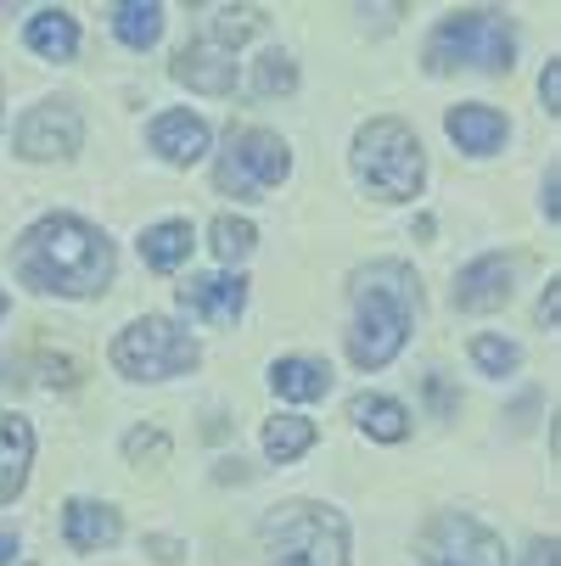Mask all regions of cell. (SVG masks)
I'll return each mask as SVG.
<instances>
[{
    "mask_svg": "<svg viewBox=\"0 0 561 566\" xmlns=\"http://www.w3.org/2000/svg\"><path fill=\"white\" fill-rule=\"evenodd\" d=\"M12 270L23 275V286L51 297H96L113 281V241L91 219L51 213L18 235Z\"/></svg>",
    "mask_w": 561,
    "mask_h": 566,
    "instance_id": "cell-1",
    "label": "cell"
},
{
    "mask_svg": "<svg viewBox=\"0 0 561 566\" xmlns=\"http://www.w3.org/2000/svg\"><path fill=\"white\" fill-rule=\"evenodd\" d=\"M349 297H354L349 359H354L360 370H382V365H393L398 348L411 343L416 308H422L416 275H411L405 264H371V270H354Z\"/></svg>",
    "mask_w": 561,
    "mask_h": 566,
    "instance_id": "cell-2",
    "label": "cell"
},
{
    "mask_svg": "<svg viewBox=\"0 0 561 566\" xmlns=\"http://www.w3.org/2000/svg\"><path fill=\"white\" fill-rule=\"evenodd\" d=\"M511 56H517V34L506 23V12H449L433 40H427V67L433 73H511Z\"/></svg>",
    "mask_w": 561,
    "mask_h": 566,
    "instance_id": "cell-3",
    "label": "cell"
},
{
    "mask_svg": "<svg viewBox=\"0 0 561 566\" xmlns=\"http://www.w3.org/2000/svg\"><path fill=\"white\" fill-rule=\"evenodd\" d=\"M264 549L276 566H349V522L332 505L292 500L264 516Z\"/></svg>",
    "mask_w": 561,
    "mask_h": 566,
    "instance_id": "cell-4",
    "label": "cell"
},
{
    "mask_svg": "<svg viewBox=\"0 0 561 566\" xmlns=\"http://www.w3.org/2000/svg\"><path fill=\"white\" fill-rule=\"evenodd\" d=\"M354 175L382 197V202H411L427 180V157L422 140L398 124V118H371L354 135Z\"/></svg>",
    "mask_w": 561,
    "mask_h": 566,
    "instance_id": "cell-5",
    "label": "cell"
},
{
    "mask_svg": "<svg viewBox=\"0 0 561 566\" xmlns=\"http://www.w3.org/2000/svg\"><path fill=\"white\" fill-rule=\"evenodd\" d=\"M202 348L191 332H180L175 319H129V326L113 337V365L129 376V381H169V376H186L197 370Z\"/></svg>",
    "mask_w": 561,
    "mask_h": 566,
    "instance_id": "cell-6",
    "label": "cell"
},
{
    "mask_svg": "<svg viewBox=\"0 0 561 566\" xmlns=\"http://www.w3.org/2000/svg\"><path fill=\"white\" fill-rule=\"evenodd\" d=\"M292 175V151L270 129H230V146L219 157V191L230 197H259Z\"/></svg>",
    "mask_w": 561,
    "mask_h": 566,
    "instance_id": "cell-7",
    "label": "cell"
},
{
    "mask_svg": "<svg viewBox=\"0 0 561 566\" xmlns=\"http://www.w3.org/2000/svg\"><path fill=\"white\" fill-rule=\"evenodd\" d=\"M416 566H506V544H500L484 522H477V516L444 511V516H433V527L422 533Z\"/></svg>",
    "mask_w": 561,
    "mask_h": 566,
    "instance_id": "cell-8",
    "label": "cell"
},
{
    "mask_svg": "<svg viewBox=\"0 0 561 566\" xmlns=\"http://www.w3.org/2000/svg\"><path fill=\"white\" fill-rule=\"evenodd\" d=\"M79 140H85V118L73 102H40L18 124V157H29V164H62L79 151Z\"/></svg>",
    "mask_w": 561,
    "mask_h": 566,
    "instance_id": "cell-9",
    "label": "cell"
},
{
    "mask_svg": "<svg viewBox=\"0 0 561 566\" xmlns=\"http://www.w3.org/2000/svg\"><path fill=\"white\" fill-rule=\"evenodd\" d=\"M511 281H517V264H511V259H500V253L471 259V264L460 270V281H455V308H466V314H495V308L511 303V292H517Z\"/></svg>",
    "mask_w": 561,
    "mask_h": 566,
    "instance_id": "cell-10",
    "label": "cell"
},
{
    "mask_svg": "<svg viewBox=\"0 0 561 566\" xmlns=\"http://www.w3.org/2000/svg\"><path fill=\"white\" fill-rule=\"evenodd\" d=\"M180 308L202 314L208 326H236V314L248 308V281L242 275H191L180 286Z\"/></svg>",
    "mask_w": 561,
    "mask_h": 566,
    "instance_id": "cell-11",
    "label": "cell"
},
{
    "mask_svg": "<svg viewBox=\"0 0 561 566\" xmlns=\"http://www.w3.org/2000/svg\"><path fill=\"white\" fill-rule=\"evenodd\" d=\"M175 78L202 96H230L236 91V51L214 45V40H191L180 56H175Z\"/></svg>",
    "mask_w": 561,
    "mask_h": 566,
    "instance_id": "cell-12",
    "label": "cell"
},
{
    "mask_svg": "<svg viewBox=\"0 0 561 566\" xmlns=\"http://www.w3.org/2000/svg\"><path fill=\"white\" fill-rule=\"evenodd\" d=\"M152 151H164V164L191 169L208 157V124L197 113H164L152 118Z\"/></svg>",
    "mask_w": 561,
    "mask_h": 566,
    "instance_id": "cell-13",
    "label": "cell"
},
{
    "mask_svg": "<svg viewBox=\"0 0 561 566\" xmlns=\"http://www.w3.org/2000/svg\"><path fill=\"white\" fill-rule=\"evenodd\" d=\"M34 465V427L12 410H0V505H12Z\"/></svg>",
    "mask_w": 561,
    "mask_h": 566,
    "instance_id": "cell-14",
    "label": "cell"
},
{
    "mask_svg": "<svg viewBox=\"0 0 561 566\" xmlns=\"http://www.w3.org/2000/svg\"><path fill=\"white\" fill-rule=\"evenodd\" d=\"M118 533H124V516L113 505H96V500L62 505V538L73 549H107V544H118Z\"/></svg>",
    "mask_w": 561,
    "mask_h": 566,
    "instance_id": "cell-15",
    "label": "cell"
},
{
    "mask_svg": "<svg viewBox=\"0 0 561 566\" xmlns=\"http://www.w3.org/2000/svg\"><path fill=\"white\" fill-rule=\"evenodd\" d=\"M444 129L460 140V151H477V157H489V151L506 146V113H500V107H484V102H460V107H449Z\"/></svg>",
    "mask_w": 561,
    "mask_h": 566,
    "instance_id": "cell-16",
    "label": "cell"
},
{
    "mask_svg": "<svg viewBox=\"0 0 561 566\" xmlns=\"http://www.w3.org/2000/svg\"><path fill=\"white\" fill-rule=\"evenodd\" d=\"M349 416L360 421V432L365 438H376V443H405L411 438V410L398 398H382V392H360L354 403H349Z\"/></svg>",
    "mask_w": 561,
    "mask_h": 566,
    "instance_id": "cell-17",
    "label": "cell"
},
{
    "mask_svg": "<svg viewBox=\"0 0 561 566\" xmlns=\"http://www.w3.org/2000/svg\"><path fill=\"white\" fill-rule=\"evenodd\" d=\"M270 387H276L281 398H292V403H309V398H320V392L332 387V370L320 365V359L287 354V359H276V370H270Z\"/></svg>",
    "mask_w": 561,
    "mask_h": 566,
    "instance_id": "cell-18",
    "label": "cell"
},
{
    "mask_svg": "<svg viewBox=\"0 0 561 566\" xmlns=\"http://www.w3.org/2000/svg\"><path fill=\"white\" fill-rule=\"evenodd\" d=\"M29 51L34 56H45V62H67L73 51H79V23H73V12H34L29 18Z\"/></svg>",
    "mask_w": 561,
    "mask_h": 566,
    "instance_id": "cell-19",
    "label": "cell"
},
{
    "mask_svg": "<svg viewBox=\"0 0 561 566\" xmlns=\"http://www.w3.org/2000/svg\"><path fill=\"white\" fill-rule=\"evenodd\" d=\"M191 224L186 219H164V224H152L146 235H141V259L152 264V270H180L186 259H191Z\"/></svg>",
    "mask_w": 561,
    "mask_h": 566,
    "instance_id": "cell-20",
    "label": "cell"
},
{
    "mask_svg": "<svg viewBox=\"0 0 561 566\" xmlns=\"http://www.w3.org/2000/svg\"><path fill=\"white\" fill-rule=\"evenodd\" d=\"M113 34H118L129 51L157 45V34H164V7H152V0H129V7H113Z\"/></svg>",
    "mask_w": 561,
    "mask_h": 566,
    "instance_id": "cell-21",
    "label": "cell"
},
{
    "mask_svg": "<svg viewBox=\"0 0 561 566\" xmlns=\"http://www.w3.org/2000/svg\"><path fill=\"white\" fill-rule=\"evenodd\" d=\"M314 449V421H303V416H276V421H264V454L270 460H298V454H309Z\"/></svg>",
    "mask_w": 561,
    "mask_h": 566,
    "instance_id": "cell-22",
    "label": "cell"
},
{
    "mask_svg": "<svg viewBox=\"0 0 561 566\" xmlns=\"http://www.w3.org/2000/svg\"><path fill=\"white\" fill-rule=\"evenodd\" d=\"M259 29H264V12H259V7H219L202 40H214V45L236 51V45H242V40H253Z\"/></svg>",
    "mask_w": 561,
    "mask_h": 566,
    "instance_id": "cell-23",
    "label": "cell"
},
{
    "mask_svg": "<svg viewBox=\"0 0 561 566\" xmlns=\"http://www.w3.org/2000/svg\"><path fill=\"white\" fill-rule=\"evenodd\" d=\"M208 235H214V253H219L225 264H242V259L259 248V230H253V219H236V213H219Z\"/></svg>",
    "mask_w": 561,
    "mask_h": 566,
    "instance_id": "cell-24",
    "label": "cell"
},
{
    "mask_svg": "<svg viewBox=\"0 0 561 566\" xmlns=\"http://www.w3.org/2000/svg\"><path fill=\"white\" fill-rule=\"evenodd\" d=\"M248 91L253 96H292L298 91V62L287 56V51H270L264 62H253V78H248Z\"/></svg>",
    "mask_w": 561,
    "mask_h": 566,
    "instance_id": "cell-25",
    "label": "cell"
},
{
    "mask_svg": "<svg viewBox=\"0 0 561 566\" xmlns=\"http://www.w3.org/2000/svg\"><path fill=\"white\" fill-rule=\"evenodd\" d=\"M471 365L484 370V376H511L517 365H522V348L517 343H506V337H471Z\"/></svg>",
    "mask_w": 561,
    "mask_h": 566,
    "instance_id": "cell-26",
    "label": "cell"
},
{
    "mask_svg": "<svg viewBox=\"0 0 561 566\" xmlns=\"http://www.w3.org/2000/svg\"><path fill=\"white\" fill-rule=\"evenodd\" d=\"M124 454H129V465H164L169 460V438L164 432H157V427H135L129 438H124Z\"/></svg>",
    "mask_w": 561,
    "mask_h": 566,
    "instance_id": "cell-27",
    "label": "cell"
},
{
    "mask_svg": "<svg viewBox=\"0 0 561 566\" xmlns=\"http://www.w3.org/2000/svg\"><path fill=\"white\" fill-rule=\"evenodd\" d=\"M539 96H544V107H550V113H561V62H550V67H544Z\"/></svg>",
    "mask_w": 561,
    "mask_h": 566,
    "instance_id": "cell-28",
    "label": "cell"
},
{
    "mask_svg": "<svg viewBox=\"0 0 561 566\" xmlns=\"http://www.w3.org/2000/svg\"><path fill=\"white\" fill-rule=\"evenodd\" d=\"M522 566H555V538H533L528 555H522Z\"/></svg>",
    "mask_w": 561,
    "mask_h": 566,
    "instance_id": "cell-29",
    "label": "cell"
},
{
    "mask_svg": "<svg viewBox=\"0 0 561 566\" xmlns=\"http://www.w3.org/2000/svg\"><path fill=\"white\" fill-rule=\"evenodd\" d=\"M555 314H561V286L550 281V292L539 297V326H550V332H555Z\"/></svg>",
    "mask_w": 561,
    "mask_h": 566,
    "instance_id": "cell-30",
    "label": "cell"
},
{
    "mask_svg": "<svg viewBox=\"0 0 561 566\" xmlns=\"http://www.w3.org/2000/svg\"><path fill=\"white\" fill-rule=\"evenodd\" d=\"M146 549H152V560H169V566L180 560V544L175 538H146Z\"/></svg>",
    "mask_w": 561,
    "mask_h": 566,
    "instance_id": "cell-31",
    "label": "cell"
},
{
    "mask_svg": "<svg viewBox=\"0 0 561 566\" xmlns=\"http://www.w3.org/2000/svg\"><path fill=\"white\" fill-rule=\"evenodd\" d=\"M544 213H550V224L561 219V202H555V169H550V180H544Z\"/></svg>",
    "mask_w": 561,
    "mask_h": 566,
    "instance_id": "cell-32",
    "label": "cell"
},
{
    "mask_svg": "<svg viewBox=\"0 0 561 566\" xmlns=\"http://www.w3.org/2000/svg\"><path fill=\"white\" fill-rule=\"evenodd\" d=\"M18 555V533H7V527H0V566H7Z\"/></svg>",
    "mask_w": 561,
    "mask_h": 566,
    "instance_id": "cell-33",
    "label": "cell"
},
{
    "mask_svg": "<svg viewBox=\"0 0 561 566\" xmlns=\"http://www.w3.org/2000/svg\"><path fill=\"white\" fill-rule=\"evenodd\" d=\"M7 308H12V297H7V292H0V319H7Z\"/></svg>",
    "mask_w": 561,
    "mask_h": 566,
    "instance_id": "cell-34",
    "label": "cell"
}]
</instances>
